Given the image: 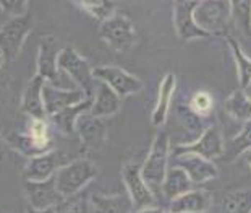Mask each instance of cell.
I'll return each mask as SVG.
<instances>
[{
  "label": "cell",
  "mask_w": 251,
  "mask_h": 213,
  "mask_svg": "<svg viewBox=\"0 0 251 213\" xmlns=\"http://www.w3.org/2000/svg\"><path fill=\"white\" fill-rule=\"evenodd\" d=\"M169 158H170L169 135L165 132H159L156 138H154L146 159L141 164V176L151 190L162 187V183L169 169L167 168Z\"/></svg>",
  "instance_id": "obj_1"
},
{
  "label": "cell",
  "mask_w": 251,
  "mask_h": 213,
  "mask_svg": "<svg viewBox=\"0 0 251 213\" xmlns=\"http://www.w3.org/2000/svg\"><path fill=\"white\" fill-rule=\"evenodd\" d=\"M98 174V168L88 159H76L58 168L54 174L55 178V187L63 199L72 197L81 190L89 181H93Z\"/></svg>",
  "instance_id": "obj_2"
},
{
  "label": "cell",
  "mask_w": 251,
  "mask_h": 213,
  "mask_svg": "<svg viewBox=\"0 0 251 213\" xmlns=\"http://www.w3.org/2000/svg\"><path fill=\"white\" fill-rule=\"evenodd\" d=\"M34 26V18L29 12L21 17H12L0 26V52L5 61L12 62L18 57L21 46Z\"/></svg>",
  "instance_id": "obj_3"
},
{
  "label": "cell",
  "mask_w": 251,
  "mask_h": 213,
  "mask_svg": "<svg viewBox=\"0 0 251 213\" xmlns=\"http://www.w3.org/2000/svg\"><path fill=\"white\" fill-rule=\"evenodd\" d=\"M99 36L110 49L117 52L130 51L136 42V31L131 20L124 13H114L100 23Z\"/></svg>",
  "instance_id": "obj_4"
},
{
  "label": "cell",
  "mask_w": 251,
  "mask_h": 213,
  "mask_svg": "<svg viewBox=\"0 0 251 213\" xmlns=\"http://www.w3.org/2000/svg\"><path fill=\"white\" fill-rule=\"evenodd\" d=\"M57 65L58 70L65 72L78 85V88L83 90L86 98H93L96 78L93 75V68H91L86 59L79 56L73 47L68 46L60 49V54H58L57 59Z\"/></svg>",
  "instance_id": "obj_5"
},
{
  "label": "cell",
  "mask_w": 251,
  "mask_h": 213,
  "mask_svg": "<svg viewBox=\"0 0 251 213\" xmlns=\"http://www.w3.org/2000/svg\"><path fill=\"white\" fill-rule=\"evenodd\" d=\"M232 20L230 5L227 0H200L195 10V21L209 34H221Z\"/></svg>",
  "instance_id": "obj_6"
},
{
  "label": "cell",
  "mask_w": 251,
  "mask_h": 213,
  "mask_svg": "<svg viewBox=\"0 0 251 213\" xmlns=\"http://www.w3.org/2000/svg\"><path fill=\"white\" fill-rule=\"evenodd\" d=\"M200 155L206 159H216L224 153V142L221 129L217 125L207 127L202 134L196 138L195 142L186 143V145H177L170 150V156H180V155Z\"/></svg>",
  "instance_id": "obj_7"
},
{
  "label": "cell",
  "mask_w": 251,
  "mask_h": 213,
  "mask_svg": "<svg viewBox=\"0 0 251 213\" xmlns=\"http://www.w3.org/2000/svg\"><path fill=\"white\" fill-rule=\"evenodd\" d=\"M93 75L99 82H104L110 87L120 98L131 96L143 90V82L131 73L125 72L124 68L115 65H102L93 68Z\"/></svg>",
  "instance_id": "obj_8"
},
{
  "label": "cell",
  "mask_w": 251,
  "mask_h": 213,
  "mask_svg": "<svg viewBox=\"0 0 251 213\" xmlns=\"http://www.w3.org/2000/svg\"><path fill=\"white\" fill-rule=\"evenodd\" d=\"M200 0H174V26L180 39L193 41L209 38V33L201 30L195 21V10Z\"/></svg>",
  "instance_id": "obj_9"
},
{
  "label": "cell",
  "mask_w": 251,
  "mask_h": 213,
  "mask_svg": "<svg viewBox=\"0 0 251 213\" xmlns=\"http://www.w3.org/2000/svg\"><path fill=\"white\" fill-rule=\"evenodd\" d=\"M122 178H124L126 192L130 195L133 210H143V209H151L156 204V197L154 192L148 187V184L144 183L141 176V164L130 163L126 164L122 171Z\"/></svg>",
  "instance_id": "obj_10"
},
{
  "label": "cell",
  "mask_w": 251,
  "mask_h": 213,
  "mask_svg": "<svg viewBox=\"0 0 251 213\" xmlns=\"http://www.w3.org/2000/svg\"><path fill=\"white\" fill-rule=\"evenodd\" d=\"M86 99L83 90H62L57 88L54 83L46 82L42 87V101H44V109L47 116H54L58 111L70 108Z\"/></svg>",
  "instance_id": "obj_11"
},
{
  "label": "cell",
  "mask_w": 251,
  "mask_h": 213,
  "mask_svg": "<svg viewBox=\"0 0 251 213\" xmlns=\"http://www.w3.org/2000/svg\"><path fill=\"white\" fill-rule=\"evenodd\" d=\"M75 132L81 138V143L86 150H100L107 138V125L102 119L84 113L78 117Z\"/></svg>",
  "instance_id": "obj_12"
},
{
  "label": "cell",
  "mask_w": 251,
  "mask_h": 213,
  "mask_svg": "<svg viewBox=\"0 0 251 213\" xmlns=\"http://www.w3.org/2000/svg\"><path fill=\"white\" fill-rule=\"evenodd\" d=\"M58 54H60V49H58V39L55 36H41L39 52H37V75L54 85L58 78Z\"/></svg>",
  "instance_id": "obj_13"
},
{
  "label": "cell",
  "mask_w": 251,
  "mask_h": 213,
  "mask_svg": "<svg viewBox=\"0 0 251 213\" xmlns=\"http://www.w3.org/2000/svg\"><path fill=\"white\" fill-rule=\"evenodd\" d=\"M175 166L181 168L188 174L190 181L193 184H202L211 179H216L219 176V169L211 159H206L200 155H180L175 156Z\"/></svg>",
  "instance_id": "obj_14"
},
{
  "label": "cell",
  "mask_w": 251,
  "mask_h": 213,
  "mask_svg": "<svg viewBox=\"0 0 251 213\" xmlns=\"http://www.w3.org/2000/svg\"><path fill=\"white\" fill-rule=\"evenodd\" d=\"M26 192H28L29 204L33 207V210L37 212L50 209V207L60 204L63 200V197L58 194L55 187L54 176L44 181V183H29V181H26Z\"/></svg>",
  "instance_id": "obj_15"
},
{
  "label": "cell",
  "mask_w": 251,
  "mask_h": 213,
  "mask_svg": "<svg viewBox=\"0 0 251 213\" xmlns=\"http://www.w3.org/2000/svg\"><path fill=\"white\" fill-rule=\"evenodd\" d=\"M122 106V98L117 94L110 87H107L104 82L96 80L94 83V93H93V106L89 109V114L99 119L110 117L119 113Z\"/></svg>",
  "instance_id": "obj_16"
},
{
  "label": "cell",
  "mask_w": 251,
  "mask_h": 213,
  "mask_svg": "<svg viewBox=\"0 0 251 213\" xmlns=\"http://www.w3.org/2000/svg\"><path fill=\"white\" fill-rule=\"evenodd\" d=\"M212 205V195L206 190L195 189L170 200L169 212L172 213H206Z\"/></svg>",
  "instance_id": "obj_17"
},
{
  "label": "cell",
  "mask_w": 251,
  "mask_h": 213,
  "mask_svg": "<svg viewBox=\"0 0 251 213\" xmlns=\"http://www.w3.org/2000/svg\"><path fill=\"white\" fill-rule=\"evenodd\" d=\"M44 83L46 80L36 73L23 93L21 111L25 114H28L31 119H46L47 116L44 109V101H42V87H44Z\"/></svg>",
  "instance_id": "obj_18"
},
{
  "label": "cell",
  "mask_w": 251,
  "mask_h": 213,
  "mask_svg": "<svg viewBox=\"0 0 251 213\" xmlns=\"http://www.w3.org/2000/svg\"><path fill=\"white\" fill-rule=\"evenodd\" d=\"M58 156L54 150L44 153V155L34 156L25 168V179L29 183H44L57 173Z\"/></svg>",
  "instance_id": "obj_19"
},
{
  "label": "cell",
  "mask_w": 251,
  "mask_h": 213,
  "mask_svg": "<svg viewBox=\"0 0 251 213\" xmlns=\"http://www.w3.org/2000/svg\"><path fill=\"white\" fill-rule=\"evenodd\" d=\"M91 106H93V98H86V99H83L81 103L58 111V113H55L54 116H50V119L54 122L55 129L60 132V134L73 135L78 117L83 116L84 113H89Z\"/></svg>",
  "instance_id": "obj_20"
},
{
  "label": "cell",
  "mask_w": 251,
  "mask_h": 213,
  "mask_svg": "<svg viewBox=\"0 0 251 213\" xmlns=\"http://www.w3.org/2000/svg\"><path fill=\"white\" fill-rule=\"evenodd\" d=\"M175 85H177V78H175L174 73H167V75L162 78L161 85H159L157 101H156V106H154V111L151 116V122L154 127L164 125L165 119H167L170 101H172L174 91H175Z\"/></svg>",
  "instance_id": "obj_21"
},
{
  "label": "cell",
  "mask_w": 251,
  "mask_h": 213,
  "mask_svg": "<svg viewBox=\"0 0 251 213\" xmlns=\"http://www.w3.org/2000/svg\"><path fill=\"white\" fill-rule=\"evenodd\" d=\"M8 147H12L13 150L20 152L21 155L26 156V158H34V156H39V155H44V153L50 152L52 148L49 145H42L37 140H34L28 132L26 134H18V132H13L10 134L7 138H5Z\"/></svg>",
  "instance_id": "obj_22"
},
{
  "label": "cell",
  "mask_w": 251,
  "mask_h": 213,
  "mask_svg": "<svg viewBox=\"0 0 251 213\" xmlns=\"http://www.w3.org/2000/svg\"><path fill=\"white\" fill-rule=\"evenodd\" d=\"M191 181L181 168L172 166L167 169V174H165V179L162 183V192L167 197L169 200H174L175 197H178L181 194L191 190Z\"/></svg>",
  "instance_id": "obj_23"
},
{
  "label": "cell",
  "mask_w": 251,
  "mask_h": 213,
  "mask_svg": "<svg viewBox=\"0 0 251 213\" xmlns=\"http://www.w3.org/2000/svg\"><path fill=\"white\" fill-rule=\"evenodd\" d=\"M93 207L96 213H131L133 204L128 194L119 195H93Z\"/></svg>",
  "instance_id": "obj_24"
},
{
  "label": "cell",
  "mask_w": 251,
  "mask_h": 213,
  "mask_svg": "<svg viewBox=\"0 0 251 213\" xmlns=\"http://www.w3.org/2000/svg\"><path fill=\"white\" fill-rule=\"evenodd\" d=\"M224 109L232 119L245 124L251 121V96L247 94L245 90L233 91L224 103Z\"/></svg>",
  "instance_id": "obj_25"
},
{
  "label": "cell",
  "mask_w": 251,
  "mask_h": 213,
  "mask_svg": "<svg viewBox=\"0 0 251 213\" xmlns=\"http://www.w3.org/2000/svg\"><path fill=\"white\" fill-rule=\"evenodd\" d=\"M226 41L232 51L233 61L237 63L240 90H247L251 87V59L242 51V47H240L238 41L235 38H232V36H226Z\"/></svg>",
  "instance_id": "obj_26"
},
{
  "label": "cell",
  "mask_w": 251,
  "mask_h": 213,
  "mask_svg": "<svg viewBox=\"0 0 251 213\" xmlns=\"http://www.w3.org/2000/svg\"><path fill=\"white\" fill-rule=\"evenodd\" d=\"M72 2L100 23L110 18L117 10V0H72Z\"/></svg>",
  "instance_id": "obj_27"
},
{
  "label": "cell",
  "mask_w": 251,
  "mask_h": 213,
  "mask_svg": "<svg viewBox=\"0 0 251 213\" xmlns=\"http://www.w3.org/2000/svg\"><path fill=\"white\" fill-rule=\"evenodd\" d=\"M221 213H251V190L238 189L224 195Z\"/></svg>",
  "instance_id": "obj_28"
},
{
  "label": "cell",
  "mask_w": 251,
  "mask_h": 213,
  "mask_svg": "<svg viewBox=\"0 0 251 213\" xmlns=\"http://www.w3.org/2000/svg\"><path fill=\"white\" fill-rule=\"evenodd\" d=\"M232 20L247 33H251V0H227Z\"/></svg>",
  "instance_id": "obj_29"
},
{
  "label": "cell",
  "mask_w": 251,
  "mask_h": 213,
  "mask_svg": "<svg viewBox=\"0 0 251 213\" xmlns=\"http://www.w3.org/2000/svg\"><path fill=\"white\" fill-rule=\"evenodd\" d=\"M248 150H251V121L245 122L243 129L232 138L230 150H228V159L242 156Z\"/></svg>",
  "instance_id": "obj_30"
},
{
  "label": "cell",
  "mask_w": 251,
  "mask_h": 213,
  "mask_svg": "<svg viewBox=\"0 0 251 213\" xmlns=\"http://www.w3.org/2000/svg\"><path fill=\"white\" fill-rule=\"evenodd\" d=\"M212 106H214V103H212V98H211L209 93L198 91L193 94V99H191V103H190V109L193 111L195 114L202 117V116L211 114Z\"/></svg>",
  "instance_id": "obj_31"
},
{
  "label": "cell",
  "mask_w": 251,
  "mask_h": 213,
  "mask_svg": "<svg viewBox=\"0 0 251 213\" xmlns=\"http://www.w3.org/2000/svg\"><path fill=\"white\" fill-rule=\"evenodd\" d=\"M28 134L37 140L42 145H49L52 147L50 135H49V127H47L46 119H31L28 125Z\"/></svg>",
  "instance_id": "obj_32"
},
{
  "label": "cell",
  "mask_w": 251,
  "mask_h": 213,
  "mask_svg": "<svg viewBox=\"0 0 251 213\" xmlns=\"http://www.w3.org/2000/svg\"><path fill=\"white\" fill-rule=\"evenodd\" d=\"M178 116L181 117V122L186 125V129L195 132L196 137H200L202 132L206 130V129H202V125H201V117L195 114L193 111L190 109V106H180Z\"/></svg>",
  "instance_id": "obj_33"
},
{
  "label": "cell",
  "mask_w": 251,
  "mask_h": 213,
  "mask_svg": "<svg viewBox=\"0 0 251 213\" xmlns=\"http://www.w3.org/2000/svg\"><path fill=\"white\" fill-rule=\"evenodd\" d=\"M29 0H0V10L12 17H21L28 13Z\"/></svg>",
  "instance_id": "obj_34"
},
{
  "label": "cell",
  "mask_w": 251,
  "mask_h": 213,
  "mask_svg": "<svg viewBox=\"0 0 251 213\" xmlns=\"http://www.w3.org/2000/svg\"><path fill=\"white\" fill-rule=\"evenodd\" d=\"M62 213H88V209H86V204H84L81 199H78V200L65 204V210Z\"/></svg>",
  "instance_id": "obj_35"
},
{
  "label": "cell",
  "mask_w": 251,
  "mask_h": 213,
  "mask_svg": "<svg viewBox=\"0 0 251 213\" xmlns=\"http://www.w3.org/2000/svg\"><path fill=\"white\" fill-rule=\"evenodd\" d=\"M135 213H165L162 209H157V207H151V209H143V210H136Z\"/></svg>",
  "instance_id": "obj_36"
},
{
  "label": "cell",
  "mask_w": 251,
  "mask_h": 213,
  "mask_svg": "<svg viewBox=\"0 0 251 213\" xmlns=\"http://www.w3.org/2000/svg\"><path fill=\"white\" fill-rule=\"evenodd\" d=\"M5 145H7V142H5V138L0 134V161H2L5 156Z\"/></svg>",
  "instance_id": "obj_37"
},
{
  "label": "cell",
  "mask_w": 251,
  "mask_h": 213,
  "mask_svg": "<svg viewBox=\"0 0 251 213\" xmlns=\"http://www.w3.org/2000/svg\"><path fill=\"white\" fill-rule=\"evenodd\" d=\"M243 158H245V161H247L250 166H251V150H248V152H245L243 155H242Z\"/></svg>",
  "instance_id": "obj_38"
},
{
  "label": "cell",
  "mask_w": 251,
  "mask_h": 213,
  "mask_svg": "<svg viewBox=\"0 0 251 213\" xmlns=\"http://www.w3.org/2000/svg\"><path fill=\"white\" fill-rule=\"evenodd\" d=\"M5 62V57H3V54L0 52V67H2V63Z\"/></svg>",
  "instance_id": "obj_39"
},
{
  "label": "cell",
  "mask_w": 251,
  "mask_h": 213,
  "mask_svg": "<svg viewBox=\"0 0 251 213\" xmlns=\"http://www.w3.org/2000/svg\"><path fill=\"white\" fill-rule=\"evenodd\" d=\"M167 213H172V212H167Z\"/></svg>",
  "instance_id": "obj_40"
}]
</instances>
